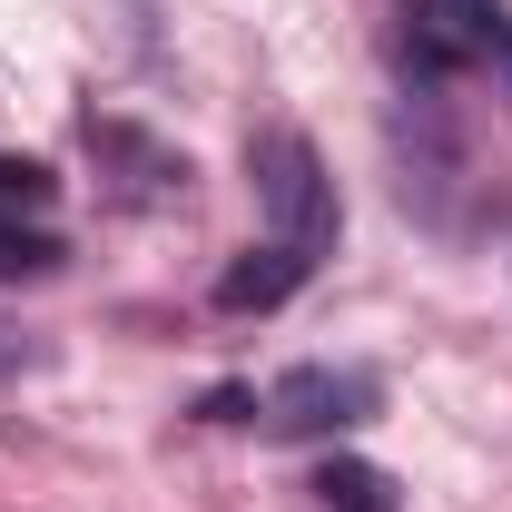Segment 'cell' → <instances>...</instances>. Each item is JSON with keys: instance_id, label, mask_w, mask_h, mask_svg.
I'll return each mask as SVG.
<instances>
[{"instance_id": "1", "label": "cell", "mask_w": 512, "mask_h": 512, "mask_svg": "<svg viewBox=\"0 0 512 512\" xmlns=\"http://www.w3.org/2000/svg\"><path fill=\"white\" fill-rule=\"evenodd\" d=\"M247 188H256V207H266V227H276V247L325 256L335 237H345V197H335V178H325L316 138L256 128L247 138Z\"/></svg>"}, {"instance_id": "2", "label": "cell", "mask_w": 512, "mask_h": 512, "mask_svg": "<svg viewBox=\"0 0 512 512\" xmlns=\"http://www.w3.org/2000/svg\"><path fill=\"white\" fill-rule=\"evenodd\" d=\"M404 60L414 69H503L512 89V10L503 0H404Z\"/></svg>"}, {"instance_id": "3", "label": "cell", "mask_w": 512, "mask_h": 512, "mask_svg": "<svg viewBox=\"0 0 512 512\" xmlns=\"http://www.w3.org/2000/svg\"><path fill=\"white\" fill-rule=\"evenodd\" d=\"M384 404V384L365 365H296V375L266 384V434H286V444H325V434H345V424H365Z\"/></svg>"}, {"instance_id": "4", "label": "cell", "mask_w": 512, "mask_h": 512, "mask_svg": "<svg viewBox=\"0 0 512 512\" xmlns=\"http://www.w3.org/2000/svg\"><path fill=\"white\" fill-rule=\"evenodd\" d=\"M306 276H316V256H296V247H276V237H266V247H247L227 276H217V306H227V316H276Z\"/></svg>"}, {"instance_id": "5", "label": "cell", "mask_w": 512, "mask_h": 512, "mask_svg": "<svg viewBox=\"0 0 512 512\" xmlns=\"http://www.w3.org/2000/svg\"><path fill=\"white\" fill-rule=\"evenodd\" d=\"M89 148H99L109 168H128V197H178L188 188V158L158 148V138H138L128 119H89Z\"/></svg>"}, {"instance_id": "6", "label": "cell", "mask_w": 512, "mask_h": 512, "mask_svg": "<svg viewBox=\"0 0 512 512\" xmlns=\"http://www.w3.org/2000/svg\"><path fill=\"white\" fill-rule=\"evenodd\" d=\"M316 503L325 512H394V473H384V463H355V453H325Z\"/></svg>"}, {"instance_id": "7", "label": "cell", "mask_w": 512, "mask_h": 512, "mask_svg": "<svg viewBox=\"0 0 512 512\" xmlns=\"http://www.w3.org/2000/svg\"><path fill=\"white\" fill-rule=\"evenodd\" d=\"M0 276H60V237L20 207H0Z\"/></svg>"}, {"instance_id": "8", "label": "cell", "mask_w": 512, "mask_h": 512, "mask_svg": "<svg viewBox=\"0 0 512 512\" xmlns=\"http://www.w3.org/2000/svg\"><path fill=\"white\" fill-rule=\"evenodd\" d=\"M50 188H60V178H50L40 158H0V207H50Z\"/></svg>"}, {"instance_id": "9", "label": "cell", "mask_w": 512, "mask_h": 512, "mask_svg": "<svg viewBox=\"0 0 512 512\" xmlns=\"http://www.w3.org/2000/svg\"><path fill=\"white\" fill-rule=\"evenodd\" d=\"M30 355H40V345H30V335H20V325H0V375H20V365H30Z\"/></svg>"}]
</instances>
